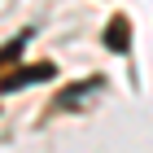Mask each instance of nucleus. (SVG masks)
Listing matches in <instances>:
<instances>
[{
  "mask_svg": "<svg viewBox=\"0 0 153 153\" xmlns=\"http://www.w3.org/2000/svg\"><path fill=\"white\" fill-rule=\"evenodd\" d=\"M26 39H31V31H22V35H18V39H9V44L0 48V70H4L9 61H18V57H22V48H26Z\"/></svg>",
  "mask_w": 153,
  "mask_h": 153,
  "instance_id": "20e7f679",
  "label": "nucleus"
},
{
  "mask_svg": "<svg viewBox=\"0 0 153 153\" xmlns=\"http://www.w3.org/2000/svg\"><path fill=\"white\" fill-rule=\"evenodd\" d=\"M48 79H57V66L53 61H39V66H26V70H13V74H0V96L22 92L31 83H48Z\"/></svg>",
  "mask_w": 153,
  "mask_h": 153,
  "instance_id": "f257e3e1",
  "label": "nucleus"
},
{
  "mask_svg": "<svg viewBox=\"0 0 153 153\" xmlns=\"http://www.w3.org/2000/svg\"><path fill=\"white\" fill-rule=\"evenodd\" d=\"M105 48H114V53H127L131 48V22L127 18H114L105 26Z\"/></svg>",
  "mask_w": 153,
  "mask_h": 153,
  "instance_id": "f03ea898",
  "label": "nucleus"
},
{
  "mask_svg": "<svg viewBox=\"0 0 153 153\" xmlns=\"http://www.w3.org/2000/svg\"><path fill=\"white\" fill-rule=\"evenodd\" d=\"M92 92H101V79H88V83H79V88H66V92L57 96V109H66V105H79V101H88Z\"/></svg>",
  "mask_w": 153,
  "mask_h": 153,
  "instance_id": "7ed1b4c3",
  "label": "nucleus"
}]
</instances>
